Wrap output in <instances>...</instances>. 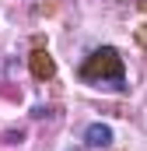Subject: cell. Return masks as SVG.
Returning <instances> with one entry per match:
<instances>
[{"instance_id":"1","label":"cell","mask_w":147,"mask_h":151,"mask_svg":"<svg viewBox=\"0 0 147 151\" xmlns=\"http://www.w3.org/2000/svg\"><path fill=\"white\" fill-rule=\"evenodd\" d=\"M84 77L88 81H95V77H112L116 84L123 81V60H119V53L105 46V49H95L91 56H88V63H84Z\"/></svg>"},{"instance_id":"2","label":"cell","mask_w":147,"mask_h":151,"mask_svg":"<svg viewBox=\"0 0 147 151\" xmlns=\"http://www.w3.org/2000/svg\"><path fill=\"white\" fill-rule=\"evenodd\" d=\"M84 141H88V148H109V144H112V127L91 123V127L84 130Z\"/></svg>"},{"instance_id":"3","label":"cell","mask_w":147,"mask_h":151,"mask_svg":"<svg viewBox=\"0 0 147 151\" xmlns=\"http://www.w3.org/2000/svg\"><path fill=\"white\" fill-rule=\"evenodd\" d=\"M32 70H35V77H49L53 74V60H49L46 53H35V56H32Z\"/></svg>"}]
</instances>
